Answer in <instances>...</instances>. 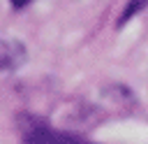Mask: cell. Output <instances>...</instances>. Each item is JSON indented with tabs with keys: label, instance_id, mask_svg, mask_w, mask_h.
I'll return each mask as SVG.
<instances>
[{
	"label": "cell",
	"instance_id": "cell-3",
	"mask_svg": "<svg viewBox=\"0 0 148 144\" xmlns=\"http://www.w3.org/2000/svg\"><path fill=\"white\" fill-rule=\"evenodd\" d=\"M146 5H148V0H130L127 7H125V12H123V16H120V23H125L127 19H132L134 14H139Z\"/></svg>",
	"mask_w": 148,
	"mask_h": 144
},
{
	"label": "cell",
	"instance_id": "cell-2",
	"mask_svg": "<svg viewBox=\"0 0 148 144\" xmlns=\"http://www.w3.org/2000/svg\"><path fill=\"white\" fill-rule=\"evenodd\" d=\"M25 60V51L18 42H5L0 39V67L2 70H14Z\"/></svg>",
	"mask_w": 148,
	"mask_h": 144
},
{
	"label": "cell",
	"instance_id": "cell-4",
	"mask_svg": "<svg viewBox=\"0 0 148 144\" xmlns=\"http://www.w3.org/2000/svg\"><path fill=\"white\" fill-rule=\"evenodd\" d=\"M28 2H30V0H12V5H14V7H25Z\"/></svg>",
	"mask_w": 148,
	"mask_h": 144
},
{
	"label": "cell",
	"instance_id": "cell-1",
	"mask_svg": "<svg viewBox=\"0 0 148 144\" xmlns=\"http://www.w3.org/2000/svg\"><path fill=\"white\" fill-rule=\"evenodd\" d=\"M21 135L25 144H92L79 135L56 130L35 116H21Z\"/></svg>",
	"mask_w": 148,
	"mask_h": 144
}]
</instances>
